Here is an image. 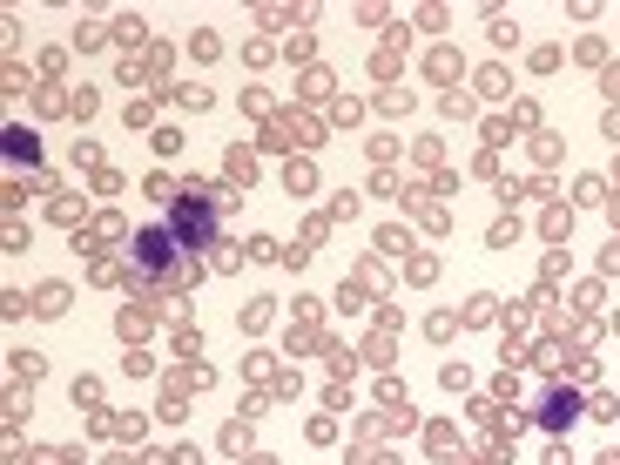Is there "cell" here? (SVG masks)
Wrapping results in <instances>:
<instances>
[{"label":"cell","mask_w":620,"mask_h":465,"mask_svg":"<svg viewBox=\"0 0 620 465\" xmlns=\"http://www.w3.org/2000/svg\"><path fill=\"white\" fill-rule=\"evenodd\" d=\"M169 230H176L182 243H190V250H203V243L216 236V203H209V196H176Z\"/></svg>","instance_id":"cell-1"},{"label":"cell","mask_w":620,"mask_h":465,"mask_svg":"<svg viewBox=\"0 0 620 465\" xmlns=\"http://www.w3.org/2000/svg\"><path fill=\"white\" fill-rule=\"evenodd\" d=\"M540 418H546L553 431H560V425H573V418H580V398H573V391H553V398H546V412H540Z\"/></svg>","instance_id":"cell-3"},{"label":"cell","mask_w":620,"mask_h":465,"mask_svg":"<svg viewBox=\"0 0 620 465\" xmlns=\"http://www.w3.org/2000/svg\"><path fill=\"white\" fill-rule=\"evenodd\" d=\"M169 243H176V230H169V223L142 230V236H135V263H142V270H169Z\"/></svg>","instance_id":"cell-2"},{"label":"cell","mask_w":620,"mask_h":465,"mask_svg":"<svg viewBox=\"0 0 620 465\" xmlns=\"http://www.w3.org/2000/svg\"><path fill=\"white\" fill-rule=\"evenodd\" d=\"M8 155H14V163H35V135H27V129H8Z\"/></svg>","instance_id":"cell-4"}]
</instances>
